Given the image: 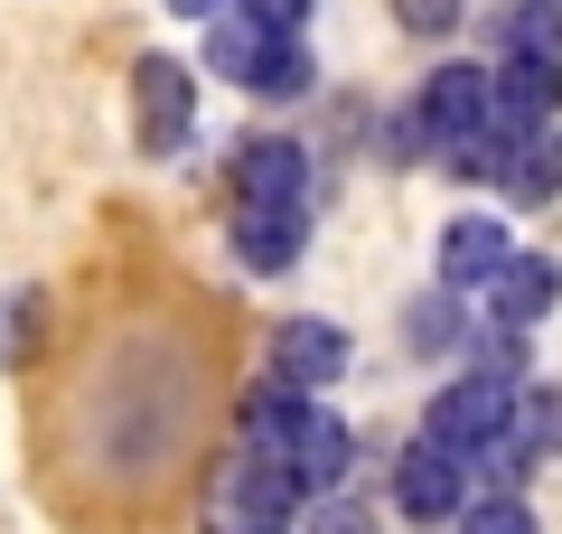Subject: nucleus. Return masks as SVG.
Wrapping results in <instances>:
<instances>
[{
	"label": "nucleus",
	"instance_id": "22",
	"mask_svg": "<svg viewBox=\"0 0 562 534\" xmlns=\"http://www.w3.org/2000/svg\"><path fill=\"white\" fill-rule=\"evenodd\" d=\"M450 534H543V525H535V507H525V497L479 488V497L460 507V525H450Z\"/></svg>",
	"mask_w": 562,
	"mask_h": 534
},
{
	"label": "nucleus",
	"instance_id": "4",
	"mask_svg": "<svg viewBox=\"0 0 562 534\" xmlns=\"http://www.w3.org/2000/svg\"><path fill=\"white\" fill-rule=\"evenodd\" d=\"M384 497H394V515H413V525H460V507L479 488H469V459L441 450V441H403L394 450V478H384Z\"/></svg>",
	"mask_w": 562,
	"mask_h": 534
},
{
	"label": "nucleus",
	"instance_id": "26",
	"mask_svg": "<svg viewBox=\"0 0 562 534\" xmlns=\"http://www.w3.org/2000/svg\"><path fill=\"white\" fill-rule=\"evenodd\" d=\"M460 10H469V0H394V29H413V38H450Z\"/></svg>",
	"mask_w": 562,
	"mask_h": 534
},
{
	"label": "nucleus",
	"instance_id": "14",
	"mask_svg": "<svg viewBox=\"0 0 562 534\" xmlns=\"http://www.w3.org/2000/svg\"><path fill=\"white\" fill-rule=\"evenodd\" d=\"M403 356H469V300L460 291H413L403 300Z\"/></svg>",
	"mask_w": 562,
	"mask_h": 534
},
{
	"label": "nucleus",
	"instance_id": "24",
	"mask_svg": "<svg viewBox=\"0 0 562 534\" xmlns=\"http://www.w3.org/2000/svg\"><path fill=\"white\" fill-rule=\"evenodd\" d=\"M375 151H384V159H441V151H431V132H422V113H413V94L375 122Z\"/></svg>",
	"mask_w": 562,
	"mask_h": 534
},
{
	"label": "nucleus",
	"instance_id": "23",
	"mask_svg": "<svg viewBox=\"0 0 562 534\" xmlns=\"http://www.w3.org/2000/svg\"><path fill=\"white\" fill-rule=\"evenodd\" d=\"M469 366H479V376H497V385H525V329H497V319H487V329H469Z\"/></svg>",
	"mask_w": 562,
	"mask_h": 534
},
{
	"label": "nucleus",
	"instance_id": "16",
	"mask_svg": "<svg viewBox=\"0 0 562 534\" xmlns=\"http://www.w3.org/2000/svg\"><path fill=\"white\" fill-rule=\"evenodd\" d=\"M262 57H272V38H262L254 20H235V10H225V20L206 29V76H225V85H254V76H262Z\"/></svg>",
	"mask_w": 562,
	"mask_h": 534
},
{
	"label": "nucleus",
	"instance_id": "15",
	"mask_svg": "<svg viewBox=\"0 0 562 534\" xmlns=\"http://www.w3.org/2000/svg\"><path fill=\"white\" fill-rule=\"evenodd\" d=\"M506 198H516V207H553V198H562V122H553V132H516Z\"/></svg>",
	"mask_w": 562,
	"mask_h": 534
},
{
	"label": "nucleus",
	"instance_id": "25",
	"mask_svg": "<svg viewBox=\"0 0 562 534\" xmlns=\"http://www.w3.org/2000/svg\"><path fill=\"white\" fill-rule=\"evenodd\" d=\"M235 20H254L262 38H301V29H310V0H235Z\"/></svg>",
	"mask_w": 562,
	"mask_h": 534
},
{
	"label": "nucleus",
	"instance_id": "10",
	"mask_svg": "<svg viewBox=\"0 0 562 534\" xmlns=\"http://www.w3.org/2000/svg\"><path fill=\"white\" fill-rule=\"evenodd\" d=\"M310 244V207H235V263L254 281H281Z\"/></svg>",
	"mask_w": 562,
	"mask_h": 534
},
{
	"label": "nucleus",
	"instance_id": "19",
	"mask_svg": "<svg viewBox=\"0 0 562 534\" xmlns=\"http://www.w3.org/2000/svg\"><path fill=\"white\" fill-rule=\"evenodd\" d=\"M310 85H319V66H310V47L301 38H272V57H262V76L244 85L254 103H301Z\"/></svg>",
	"mask_w": 562,
	"mask_h": 534
},
{
	"label": "nucleus",
	"instance_id": "6",
	"mask_svg": "<svg viewBox=\"0 0 562 534\" xmlns=\"http://www.w3.org/2000/svg\"><path fill=\"white\" fill-rule=\"evenodd\" d=\"M506 263H516V235H506V216H487V207H460V216L441 225V244H431V281L460 291V300H487Z\"/></svg>",
	"mask_w": 562,
	"mask_h": 534
},
{
	"label": "nucleus",
	"instance_id": "9",
	"mask_svg": "<svg viewBox=\"0 0 562 534\" xmlns=\"http://www.w3.org/2000/svg\"><path fill=\"white\" fill-rule=\"evenodd\" d=\"M310 403H328V394H301V385H281V376L244 385V403H235V432H244V450H254V459H291V441H301Z\"/></svg>",
	"mask_w": 562,
	"mask_h": 534
},
{
	"label": "nucleus",
	"instance_id": "5",
	"mask_svg": "<svg viewBox=\"0 0 562 534\" xmlns=\"http://www.w3.org/2000/svg\"><path fill=\"white\" fill-rule=\"evenodd\" d=\"M413 113H422V132H431V151L487 132V122H497V76H487V57H441L413 85Z\"/></svg>",
	"mask_w": 562,
	"mask_h": 534
},
{
	"label": "nucleus",
	"instance_id": "13",
	"mask_svg": "<svg viewBox=\"0 0 562 534\" xmlns=\"http://www.w3.org/2000/svg\"><path fill=\"white\" fill-rule=\"evenodd\" d=\"M235 515H244V525H301V515H310L301 469H291V459H244V469H235Z\"/></svg>",
	"mask_w": 562,
	"mask_h": 534
},
{
	"label": "nucleus",
	"instance_id": "1",
	"mask_svg": "<svg viewBox=\"0 0 562 534\" xmlns=\"http://www.w3.org/2000/svg\"><path fill=\"white\" fill-rule=\"evenodd\" d=\"M506 432H516V385L479 376V366L441 376V385H431V403H422V441H441V450H460V459L497 450Z\"/></svg>",
	"mask_w": 562,
	"mask_h": 534
},
{
	"label": "nucleus",
	"instance_id": "27",
	"mask_svg": "<svg viewBox=\"0 0 562 534\" xmlns=\"http://www.w3.org/2000/svg\"><path fill=\"white\" fill-rule=\"evenodd\" d=\"M29 337H38V291H10V300H0V366L29 356Z\"/></svg>",
	"mask_w": 562,
	"mask_h": 534
},
{
	"label": "nucleus",
	"instance_id": "12",
	"mask_svg": "<svg viewBox=\"0 0 562 534\" xmlns=\"http://www.w3.org/2000/svg\"><path fill=\"white\" fill-rule=\"evenodd\" d=\"M291 469H301V488H310V497L347 488V469H357V432H347V413H338V403H310L301 441H291Z\"/></svg>",
	"mask_w": 562,
	"mask_h": 534
},
{
	"label": "nucleus",
	"instance_id": "29",
	"mask_svg": "<svg viewBox=\"0 0 562 534\" xmlns=\"http://www.w3.org/2000/svg\"><path fill=\"white\" fill-rule=\"evenodd\" d=\"M235 534H301V525H235Z\"/></svg>",
	"mask_w": 562,
	"mask_h": 534
},
{
	"label": "nucleus",
	"instance_id": "28",
	"mask_svg": "<svg viewBox=\"0 0 562 534\" xmlns=\"http://www.w3.org/2000/svg\"><path fill=\"white\" fill-rule=\"evenodd\" d=\"M160 10H169V20H188V29H216L235 0H160Z\"/></svg>",
	"mask_w": 562,
	"mask_h": 534
},
{
	"label": "nucleus",
	"instance_id": "2",
	"mask_svg": "<svg viewBox=\"0 0 562 534\" xmlns=\"http://www.w3.org/2000/svg\"><path fill=\"white\" fill-rule=\"evenodd\" d=\"M132 132L150 159L188 151V132H198V66L188 57H169V47L132 57Z\"/></svg>",
	"mask_w": 562,
	"mask_h": 534
},
{
	"label": "nucleus",
	"instance_id": "17",
	"mask_svg": "<svg viewBox=\"0 0 562 534\" xmlns=\"http://www.w3.org/2000/svg\"><path fill=\"white\" fill-rule=\"evenodd\" d=\"M441 169L460 178V188H506V169H516V132H497V122H487V132L450 141V151H441Z\"/></svg>",
	"mask_w": 562,
	"mask_h": 534
},
{
	"label": "nucleus",
	"instance_id": "8",
	"mask_svg": "<svg viewBox=\"0 0 562 534\" xmlns=\"http://www.w3.org/2000/svg\"><path fill=\"white\" fill-rule=\"evenodd\" d=\"M487 76H497V132H553L562 57H487Z\"/></svg>",
	"mask_w": 562,
	"mask_h": 534
},
{
	"label": "nucleus",
	"instance_id": "21",
	"mask_svg": "<svg viewBox=\"0 0 562 534\" xmlns=\"http://www.w3.org/2000/svg\"><path fill=\"white\" fill-rule=\"evenodd\" d=\"M301 534H384V515H375V497H357V488H328V497H310Z\"/></svg>",
	"mask_w": 562,
	"mask_h": 534
},
{
	"label": "nucleus",
	"instance_id": "18",
	"mask_svg": "<svg viewBox=\"0 0 562 534\" xmlns=\"http://www.w3.org/2000/svg\"><path fill=\"white\" fill-rule=\"evenodd\" d=\"M516 441L535 459H562V385H535V376L516 385Z\"/></svg>",
	"mask_w": 562,
	"mask_h": 534
},
{
	"label": "nucleus",
	"instance_id": "7",
	"mask_svg": "<svg viewBox=\"0 0 562 534\" xmlns=\"http://www.w3.org/2000/svg\"><path fill=\"white\" fill-rule=\"evenodd\" d=\"M347 366H357V337H347L338 319H310V310H301V319H281V329H272V376H281V385L328 394Z\"/></svg>",
	"mask_w": 562,
	"mask_h": 534
},
{
	"label": "nucleus",
	"instance_id": "20",
	"mask_svg": "<svg viewBox=\"0 0 562 534\" xmlns=\"http://www.w3.org/2000/svg\"><path fill=\"white\" fill-rule=\"evenodd\" d=\"M497 57H562V0H516Z\"/></svg>",
	"mask_w": 562,
	"mask_h": 534
},
{
	"label": "nucleus",
	"instance_id": "11",
	"mask_svg": "<svg viewBox=\"0 0 562 534\" xmlns=\"http://www.w3.org/2000/svg\"><path fill=\"white\" fill-rule=\"evenodd\" d=\"M553 310H562V263H553V254H525V244H516V263H506L497 291H487V319H497V329H525V337H535Z\"/></svg>",
	"mask_w": 562,
	"mask_h": 534
},
{
	"label": "nucleus",
	"instance_id": "3",
	"mask_svg": "<svg viewBox=\"0 0 562 534\" xmlns=\"http://www.w3.org/2000/svg\"><path fill=\"white\" fill-rule=\"evenodd\" d=\"M225 178H235V207H319V159L291 132H244L225 151Z\"/></svg>",
	"mask_w": 562,
	"mask_h": 534
}]
</instances>
